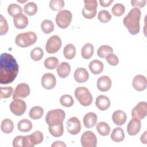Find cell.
Here are the masks:
<instances>
[{
    "label": "cell",
    "instance_id": "1",
    "mask_svg": "<svg viewBox=\"0 0 147 147\" xmlns=\"http://www.w3.org/2000/svg\"><path fill=\"white\" fill-rule=\"evenodd\" d=\"M18 69V64L11 54L2 53L0 59V83L7 84L12 83L17 76Z\"/></svg>",
    "mask_w": 147,
    "mask_h": 147
},
{
    "label": "cell",
    "instance_id": "2",
    "mask_svg": "<svg viewBox=\"0 0 147 147\" xmlns=\"http://www.w3.org/2000/svg\"><path fill=\"white\" fill-rule=\"evenodd\" d=\"M141 11L137 7L131 9L129 13L124 17L123 23L128 30L129 32L135 35L139 33L140 30V20L141 18Z\"/></svg>",
    "mask_w": 147,
    "mask_h": 147
},
{
    "label": "cell",
    "instance_id": "3",
    "mask_svg": "<svg viewBox=\"0 0 147 147\" xmlns=\"http://www.w3.org/2000/svg\"><path fill=\"white\" fill-rule=\"evenodd\" d=\"M37 37L36 33L29 31L17 34L15 39V42L20 47L26 48L34 44L37 41Z\"/></svg>",
    "mask_w": 147,
    "mask_h": 147
},
{
    "label": "cell",
    "instance_id": "4",
    "mask_svg": "<svg viewBox=\"0 0 147 147\" xmlns=\"http://www.w3.org/2000/svg\"><path fill=\"white\" fill-rule=\"evenodd\" d=\"M75 96L81 105L83 106H90L92 102V96L88 88L84 87H79L75 91Z\"/></svg>",
    "mask_w": 147,
    "mask_h": 147
},
{
    "label": "cell",
    "instance_id": "5",
    "mask_svg": "<svg viewBox=\"0 0 147 147\" xmlns=\"http://www.w3.org/2000/svg\"><path fill=\"white\" fill-rule=\"evenodd\" d=\"M65 117V113L60 109H54L49 111L45 117V121L49 125H56L63 123Z\"/></svg>",
    "mask_w": 147,
    "mask_h": 147
},
{
    "label": "cell",
    "instance_id": "6",
    "mask_svg": "<svg viewBox=\"0 0 147 147\" xmlns=\"http://www.w3.org/2000/svg\"><path fill=\"white\" fill-rule=\"evenodd\" d=\"M72 18V15L71 11L67 10H61L56 15V22L59 28L65 29L69 25Z\"/></svg>",
    "mask_w": 147,
    "mask_h": 147
},
{
    "label": "cell",
    "instance_id": "7",
    "mask_svg": "<svg viewBox=\"0 0 147 147\" xmlns=\"http://www.w3.org/2000/svg\"><path fill=\"white\" fill-rule=\"evenodd\" d=\"M84 6L82 10L83 16L87 19H92L96 15L98 2L96 0H84Z\"/></svg>",
    "mask_w": 147,
    "mask_h": 147
},
{
    "label": "cell",
    "instance_id": "8",
    "mask_svg": "<svg viewBox=\"0 0 147 147\" xmlns=\"http://www.w3.org/2000/svg\"><path fill=\"white\" fill-rule=\"evenodd\" d=\"M61 40L57 35H53L48 38L45 45L46 51L49 53H55L61 48Z\"/></svg>",
    "mask_w": 147,
    "mask_h": 147
},
{
    "label": "cell",
    "instance_id": "9",
    "mask_svg": "<svg viewBox=\"0 0 147 147\" xmlns=\"http://www.w3.org/2000/svg\"><path fill=\"white\" fill-rule=\"evenodd\" d=\"M10 110L12 113L17 116L22 115L26 110V104L21 99H14L10 105Z\"/></svg>",
    "mask_w": 147,
    "mask_h": 147
},
{
    "label": "cell",
    "instance_id": "10",
    "mask_svg": "<svg viewBox=\"0 0 147 147\" xmlns=\"http://www.w3.org/2000/svg\"><path fill=\"white\" fill-rule=\"evenodd\" d=\"M80 142L83 147H95L97 145V138L92 131L88 130L82 135Z\"/></svg>",
    "mask_w": 147,
    "mask_h": 147
},
{
    "label": "cell",
    "instance_id": "11",
    "mask_svg": "<svg viewBox=\"0 0 147 147\" xmlns=\"http://www.w3.org/2000/svg\"><path fill=\"white\" fill-rule=\"evenodd\" d=\"M146 114L147 103L145 102H139L131 110L132 117L140 120L144 119L146 116Z\"/></svg>",
    "mask_w": 147,
    "mask_h": 147
},
{
    "label": "cell",
    "instance_id": "12",
    "mask_svg": "<svg viewBox=\"0 0 147 147\" xmlns=\"http://www.w3.org/2000/svg\"><path fill=\"white\" fill-rule=\"evenodd\" d=\"M30 92V87L28 84L25 83H21L18 84L16 87L13 94V99L17 98H25L27 97Z\"/></svg>",
    "mask_w": 147,
    "mask_h": 147
},
{
    "label": "cell",
    "instance_id": "13",
    "mask_svg": "<svg viewBox=\"0 0 147 147\" xmlns=\"http://www.w3.org/2000/svg\"><path fill=\"white\" fill-rule=\"evenodd\" d=\"M66 127L69 133L72 135H76L81 130V123L78 118L73 117L67 121Z\"/></svg>",
    "mask_w": 147,
    "mask_h": 147
},
{
    "label": "cell",
    "instance_id": "14",
    "mask_svg": "<svg viewBox=\"0 0 147 147\" xmlns=\"http://www.w3.org/2000/svg\"><path fill=\"white\" fill-rule=\"evenodd\" d=\"M56 83V79L52 73H46L44 74L41 78V84L47 90H51L55 87Z\"/></svg>",
    "mask_w": 147,
    "mask_h": 147
},
{
    "label": "cell",
    "instance_id": "15",
    "mask_svg": "<svg viewBox=\"0 0 147 147\" xmlns=\"http://www.w3.org/2000/svg\"><path fill=\"white\" fill-rule=\"evenodd\" d=\"M132 85L136 90L138 91H144L146 88V78L144 75H137L133 79Z\"/></svg>",
    "mask_w": 147,
    "mask_h": 147
},
{
    "label": "cell",
    "instance_id": "16",
    "mask_svg": "<svg viewBox=\"0 0 147 147\" xmlns=\"http://www.w3.org/2000/svg\"><path fill=\"white\" fill-rule=\"evenodd\" d=\"M141 124L140 119L133 118L127 126V131L130 136H135L140 131Z\"/></svg>",
    "mask_w": 147,
    "mask_h": 147
},
{
    "label": "cell",
    "instance_id": "17",
    "mask_svg": "<svg viewBox=\"0 0 147 147\" xmlns=\"http://www.w3.org/2000/svg\"><path fill=\"white\" fill-rule=\"evenodd\" d=\"M111 79L106 75L100 76L97 80V87L102 92H106L110 90L111 87Z\"/></svg>",
    "mask_w": 147,
    "mask_h": 147
},
{
    "label": "cell",
    "instance_id": "18",
    "mask_svg": "<svg viewBox=\"0 0 147 147\" xmlns=\"http://www.w3.org/2000/svg\"><path fill=\"white\" fill-rule=\"evenodd\" d=\"M95 105L99 110L101 111H105L110 107V100L107 96L100 95L96 98Z\"/></svg>",
    "mask_w": 147,
    "mask_h": 147
},
{
    "label": "cell",
    "instance_id": "19",
    "mask_svg": "<svg viewBox=\"0 0 147 147\" xmlns=\"http://www.w3.org/2000/svg\"><path fill=\"white\" fill-rule=\"evenodd\" d=\"M88 78V72L84 68H78L75 70L74 72V79L78 83H84L87 81Z\"/></svg>",
    "mask_w": 147,
    "mask_h": 147
},
{
    "label": "cell",
    "instance_id": "20",
    "mask_svg": "<svg viewBox=\"0 0 147 147\" xmlns=\"http://www.w3.org/2000/svg\"><path fill=\"white\" fill-rule=\"evenodd\" d=\"M112 119L115 124L118 126L123 125L126 121L127 115L125 112L121 110L115 111L112 115Z\"/></svg>",
    "mask_w": 147,
    "mask_h": 147
},
{
    "label": "cell",
    "instance_id": "21",
    "mask_svg": "<svg viewBox=\"0 0 147 147\" xmlns=\"http://www.w3.org/2000/svg\"><path fill=\"white\" fill-rule=\"evenodd\" d=\"M28 17L21 13L13 17V22L15 27L17 29H24L28 25Z\"/></svg>",
    "mask_w": 147,
    "mask_h": 147
},
{
    "label": "cell",
    "instance_id": "22",
    "mask_svg": "<svg viewBox=\"0 0 147 147\" xmlns=\"http://www.w3.org/2000/svg\"><path fill=\"white\" fill-rule=\"evenodd\" d=\"M97 120V115L95 113L89 112L84 115L83 118V123L86 127L91 128L96 125Z\"/></svg>",
    "mask_w": 147,
    "mask_h": 147
},
{
    "label": "cell",
    "instance_id": "23",
    "mask_svg": "<svg viewBox=\"0 0 147 147\" xmlns=\"http://www.w3.org/2000/svg\"><path fill=\"white\" fill-rule=\"evenodd\" d=\"M70 72L71 66L67 62H62L57 67V73L61 78H67Z\"/></svg>",
    "mask_w": 147,
    "mask_h": 147
},
{
    "label": "cell",
    "instance_id": "24",
    "mask_svg": "<svg viewBox=\"0 0 147 147\" xmlns=\"http://www.w3.org/2000/svg\"><path fill=\"white\" fill-rule=\"evenodd\" d=\"M103 64L98 60H94L91 61L88 65V68L90 71L94 75L100 74L103 70Z\"/></svg>",
    "mask_w": 147,
    "mask_h": 147
},
{
    "label": "cell",
    "instance_id": "25",
    "mask_svg": "<svg viewBox=\"0 0 147 147\" xmlns=\"http://www.w3.org/2000/svg\"><path fill=\"white\" fill-rule=\"evenodd\" d=\"M48 130L52 136L55 137H59L63 135L64 132V127L63 123L56 125H49Z\"/></svg>",
    "mask_w": 147,
    "mask_h": 147
},
{
    "label": "cell",
    "instance_id": "26",
    "mask_svg": "<svg viewBox=\"0 0 147 147\" xmlns=\"http://www.w3.org/2000/svg\"><path fill=\"white\" fill-rule=\"evenodd\" d=\"M111 140L116 142H119L123 141L125 138V133L123 129L120 127H115L113 129L111 134Z\"/></svg>",
    "mask_w": 147,
    "mask_h": 147
},
{
    "label": "cell",
    "instance_id": "27",
    "mask_svg": "<svg viewBox=\"0 0 147 147\" xmlns=\"http://www.w3.org/2000/svg\"><path fill=\"white\" fill-rule=\"evenodd\" d=\"M94 46L90 43L85 44L81 50V55L85 59H90L94 54Z\"/></svg>",
    "mask_w": 147,
    "mask_h": 147
},
{
    "label": "cell",
    "instance_id": "28",
    "mask_svg": "<svg viewBox=\"0 0 147 147\" xmlns=\"http://www.w3.org/2000/svg\"><path fill=\"white\" fill-rule=\"evenodd\" d=\"M76 48L74 45L72 44H68L66 45L63 49L64 56L67 59H72L76 55Z\"/></svg>",
    "mask_w": 147,
    "mask_h": 147
},
{
    "label": "cell",
    "instance_id": "29",
    "mask_svg": "<svg viewBox=\"0 0 147 147\" xmlns=\"http://www.w3.org/2000/svg\"><path fill=\"white\" fill-rule=\"evenodd\" d=\"M44 113V109L41 107L36 106L30 109L29 115L30 118L33 119H38L43 116Z\"/></svg>",
    "mask_w": 147,
    "mask_h": 147
},
{
    "label": "cell",
    "instance_id": "30",
    "mask_svg": "<svg viewBox=\"0 0 147 147\" xmlns=\"http://www.w3.org/2000/svg\"><path fill=\"white\" fill-rule=\"evenodd\" d=\"M1 130L6 134L11 133L14 129V124L13 121L9 118L4 119L1 122Z\"/></svg>",
    "mask_w": 147,
    "mask_h": 147
},
{
    "label": "cell",
    "instance_id": "31",
    "mask_svg": "<svg viewBox=\"0 0 147 147\" xmlns=\"http://www.w3.org/2000/svg\"><path fill=\"white\" fill-rule=\"evenodd\" d=\"M32 127L33 125L32 122L27 119H21L17 124V128L18 130L22 132L29 131L32 129Z\"/></svg>",
    "mask_w": 147,
    "mask_h": 147
},
{
    "label": "cell",
    "instance_id": "32",
    "mask_svg": "<svg viewBox=\"0 0 147 147\" xmlns=\"http://www.w3.org/2000/svg\"><path fill=\"white\" fill-rule=\"evenodd\" d=\"M98 133L102 136H107L110 132V127L107 123L105 122H100L96 125V127Z\"/></svg>",
    "mask_w": 147,
    "mask_h": 147
},
{
    "label": "cell",
    "instance_id": "33",
    "mask_svg": "<svg viewBox=\"0 0 147 147\" xmlns=\"http://www.w3.org/2000/svg\"><path fill=\"white\" fill-rule=\"evenodd\" d=\"M24 11L28 16H33L37 11V5L33 2H28L24 7Z\"/></svg>",
    "mask_w": 147,
    "mask_h": 147
},
{
    "label": "cell",
    "instance_id": "34",
    "mask_svg": "<svg viewBox=\"0 0 147 147\" xmlns=\"http://www.w3.org/2000/svg\"><path fill=\"white\" fill-rule=\"evenodd\" d=\"M113 53V49L109 45H103L100 46L97 51V55L100 58H106V57L110 53Z\"/></svg>",
    "mask_w": 147,
    "mask_h": 147
},
{
    "label": "cell",
    "instance_id": "35",
    "mask_svg": "<svg viewBox=\"0 0 147 147\" xmlns=\"http://www.w3.org/2000/svg\"><path fill=\"white\" fill-rule=\"evenodd\" d=\"M42 31L45 34H49L54 30V24L49 20H44L41 24Z\"/></svg>",
    "mask_w": 147,
    "mask_h": 147
},
{
    "label": "cell",
    "instance_id": "36",
    "mask_svg": "<svg viewBox=\"0 0 147 147\" xmlns=\"http://www.w3.org/2000/svg\"><path fill=\"white\" fill-rule=\"evenodd\" d=\"M44 67L48 69H53L59 65V60L55 57H49L44 62Z\"/></svg>",
    "mask_w": 147,
    "mask_h": 147
},
{
    "label": "cell",
    "instance_id": "37",
    "mask_svg": "<svg viewBox=\"0 0 147 147\" xmlns=\"http://www.w3.org/2000/svg\"><path fill=\"white\" fill-rule=\"evenodd\" d=\"M30 140L32 144L34 146L35 145L39 144L41 143L43 141V134L40 131H36L32 134L29 135Z\"/></svg>",
    "mask_w": 147,
    "mask_h": 147
},
{
    "label": "cell",
    "instance_id": "38",
    "mask_svg": "<svg viewBox=\"0 0 147 147\" xmlns=\"http://www.w3.org/2000/svg\"><path fill=\"white\" fill-rule=\"evenodd\" d=\"M7 12L10 16L14 17L17 15L22 13V9L16 3H11L7 7Z\"/></svg>",
    "mask_w": 147,
    "mask_h": 147
},
{
    "label": "cell",
    "instance_id": "39",
    "mask_svg": "<svg viewBox=\"0 0 147 147\" xmlns=\"http://www.w3.org/2000/svg\"><path fill=\"white\" fill-rule=\"evenodd\" d=\"M60 103L64 107H69L74 105V100L71 95L65 94L60 97Z\"/></svg>",
    "mask_w": 147,
    "mask_h": 147
},
{
    "label": "cell",
    "instance_id": "40",
    "mask_svg": "<svg viewBox=\"0 0 147 147\" xmlns=\"http://www.w3.org/2000/svg\"><path fill=\"white\" fill-rule=\"evenodd\" d=\"M30 56L33 60L39 61L43 57V50L40 47H36L31 51L30 53Z\"/></svg>",
    "mask_w": 147,
    "mask_h": 147
},
{
    "label": "cell",
    "instance_id": "41",
    "mask_svg": "<svg viewBox=\"0 0 147 147\" xmlns=\"http://www.w3.org/2000/svg\"><path fill=\"white\" fill-rule=\"evenodd\" d=\"M65 3L63 0H52L49 2V7L54 11H61L64 7Z\"/></svg>",
    "mask_w": 147,
    "mask_h": 147
},
{
    "label": "cell",
    "instance_id": "42",
    "mask_svg": "<svg viewBox=\"0 0 147 147\" xmlns=\"http://www.w3.org/2000/svg\"><path fill=\"white\" fill-rule=\"evenodd\" d=\"M125 11V7L122 3H116L115 4L111 9L112 14L116 17H120L122 16Z\"/></svg>",
    "mask_w": 147,
    "mask_h": 147
},
{
    "label": "cell",
    "instance_id": "43",
    "mask_svg": "<svg viewBox=\"0 0 147 147\" xmlns=\"http://www.w3.org/2000/svg\"><path fill=\"white\" fill-rule=\"evenodd\" d=\"M111 14L107 10H100L98 14V20L102 23H107L109 22L111 19Z\"/></svg>",
    "mask_w": 147,
    "mask_h": 147
},
{
    "label": "cell",
    "instance_id": "44",
    "mask_svg": "<svg viewBox=\"0 0 147 147\" xmlns=\"http://www.w3.org/2000/svg\"><path fill=\"white\" fill-rule=\"evenodd\" d=\"M9 29L8 24L6 20L2 15L0 16V35L5 34Z\"/></svg>",
    "mask_w": 147,
    "mask_h": 147
},
{
    "label": "cell",
    "instance_id": "45",
    "mask_svg": "<svg viewBox=\"0 0 147 147\" xmlns=\"http://www.w3.org/2000/svg\"><path fill=\"white\" fill-rule=\"evenodd\" d=\"M13 89L11 87H0L1 98H9L11 95Z\"/></svg>",
    "mask_w": 147,
    "mask_h": 147
},
{
    "label": "cell",
    "instance_id": "46",
    "mask_svg": "<svg viewBox=\"0 0 147 147\" xmlns=\"http://www.w3.org/2000/svg\"><path fill=\"white\" fill-rule=\"evenodd\" d=\"M106 61H107V63L110 65H113V66L117 65L119 63L118 57H117V56H116L115 55H114L113 53L109 54L106 57Z\"/></svg>",
    "mask_w": 147,
    "mask_h": 147
},
{
    "label": "cell",
    "instance_id": "47",
    "mask_svg": "<svg viewBox=\"0 0 147 147\" xmlns=\"http://www.w3.org/2000/svg\"><path fill=\"white\" fill-rule=\"evenodd\" d=\"M24 136H18L13 140V146L14 147H24Z\"/></svg>",
    "mask_w": 147,
    "mask_h": 147
},
{
    "label": "cell",
    "instance_id": "48",
    "mask_svg": "<svg viewBox=\"0 0 147 147\" xmlns=\"http://www.w3.org/2000/svg\"><path fill=\"white\" fill-rule=\"evenodd\" d=\"M146 0H140V1L132 0V1H131V6H134V7H136L137 8L144 7L145 5H146Z\"/></svg>",
    "mask_w": 147,
    "mask_h": 147
},
{
    "label": "cell",
    "instance_id": "49",
    "mask_svg": "<svg viewBox=\"0 0 147 147\" xmlns=\"http://www.w3.org/2000/svg\"><path fill=\"white\" fill-rule=\"evenodd\" d=\"M113 2V0H107V1H103V0H99L100 5L103 7H108Z\"/></svg>",
    "mask_w": 147,
    "mask_h": 147
},
{
    "label": "cell",
    "instance_id": "50",
    "mask_svg": "<svg viewBox=\"0 0 147 147\" xmlns=\"http://www.w3.org/2000/svg\"><path fill=\"white\" fill-rule=\"evenodd\" d=\"M52 147H66V145L61 141H57L54 142L52 145Z\"/></svg>",
    "mask_w": 147,
    "mask_h": 147
},
{
    "label": "cell",
    "instance_id": "51",
    "mask_svg": "<svg viewBox=\"0 0 147 147\" xmlns=\"http://www.w3.org/2000/svg\"><path fill=\"white\" fill-rule=\"evenodd\" d=\"M146 133H147V131H145L143 134L141 135V138H140V140L142 142V143L146 144Z\"/></svg>",
    "mask_w": 147,
    "mask_h": 147
}]
</instances>
